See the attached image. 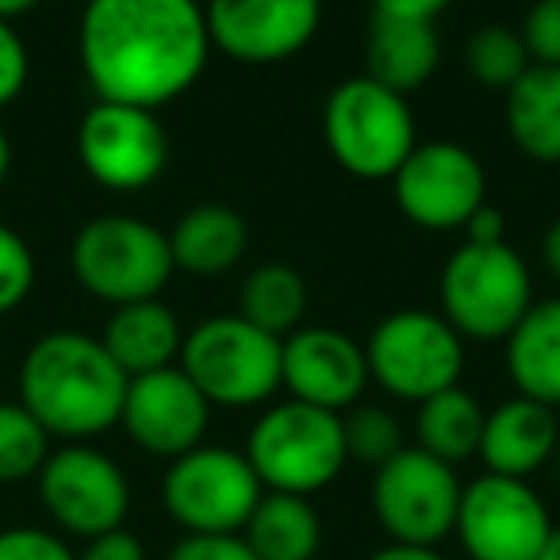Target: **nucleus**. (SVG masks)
<instances>
[{"label":"nucleus","instance_id":"6","mask_svg":"<svg viewBox=\"0 0 560 560\" xmlns=\"http://www.w3.org/2000/svg\"><path fill=\"white\" fill-rule=\"evenodd\" d=\"M323 139L346 173L361 180H392L404 158L419 147V127L407 96L358 73L330 89L323 104Z\"/></svg>","mask_w":560,"mask_h":560},{"label":"nucleus","instance_id":"3","mask_svg":"<svg viewBox=\"0 0 560 560\" xmlns=\"http://www.w3.org/2000/svg\"><path fill=\"white\" fill-rule=\"evenodd\" d=\"M246 460L254 465L265 491L319 495L350 465L342 415L323 407L280 399L269 404L246 434Z\"/></svg>","mask_w":560,"mask_h":560},{"label":"nucleus","instance_id":"23","mask_svg":"<svg viewBox=\"0 0 560 560\" xmlns=\"http://www.w3.org/2000/svg\"><path fill=\"white\" fill-rule=\"evenodd\" d=\"M506 135L537 165H560V66H529L503 93Z\"/></svg>","mask_w":560,"mask_h":560},{"label":"nucleus","instance_id":"28","mask_svg":"<svg viewBox=\"0 0 560 560\" xmlns=\"http://www.w3.org/2000/svg\"><path fill=\"white\" fill-rule=\"evenodd\" d=\"M55 438L39 427L24 404H0V483L35 480L50 457Z\"/></svg>","mask_w":560,"mask_h":560},{"label":"nucleus","instance_id":"38","mask_svg":"<svg viewBox=\"0 0 560 560\" xmlns=\"http://www.w3.org/2000/svg\"><path fill=\"white\" fill-rule=\"evenodd\" d=\"M365 560H445L438 549H427V545H399V541H388L381 549H373Z\"/></svg>","mask_w":560,"mask_h":560},{"label":"nucleus","instance_id":"21","mask_svg":"<svg viewBox=\"0 0 560 560\" xmlns=\"http://www.w3.org/2000/svg\"><path fill=\"white\" fill-rule=\"evenodd\" d=\"M249 226L231 203H196L170 231L173 269L188 277L215 280L246 257Z\"/></svg>","mask_w":560,"mask_h":560},{"label":"nucleus","instance_id":"15","mask_svg":"<svg viewBox=\"0 0 560 560\" xmlns=\"http://www.w3.org/2000/svg\"><path fill=\"white\" fill-rule=\"evenodd\" d=\"M211 50L238 66H280L312 47L323 27V0H208Z\"/></svg>","mask_w":560,"mask_h":560},{"label":"nucleus","instance_id":"26","mask_svg":"<svg viewBox=\"0 0 560 560\" xmlns=\"http://www.w3.org/2000/svg\"><path fill=\"white\" fill-rule=\"evenodd\" d=\"M307 312V280L300 277L296 265L265 261L254 272H246L238 289V315L254 327L269 330L277 338H289L300 330Z\"/></svg>","mask_w":560,"mask_h":560},{"label":"nucleus","instance_id":"20","mask_svg":"<svg viewBox=\"0 0 560 560\" xmlns=\"http://www.w3.org/2000/svg\"><path fill=\"white\" fill-rule=\"evenodd\" d=\"M503 346L514 392L560 411V296L534 300Z\"/></svg>","mask_w":560,"mask_h":560},{"label":"nucleus","instance_id":"39","mask_svg":"<svg viewBox=\"0 0 560 560\" xmlns=\"http://www.w3.org/2000/svg\"><path fill=\"white\" fill-rule=\"evenodd\" d=\"M541 261H545V272L560 284V219H552L549 231L541 238Z\"/></svg>","mask_w":560,"mask_h":560},{"label":"nucleus","instance_id":"24","mask_svg":"<svg viewBox=\"0 0 560 560\" xmlns=\"http://www.w3.org/2000/svg\"><path fill=\"white\" fill-rule=\"evenodd\" d=\"M242 537L257 560H319L327 526H323L319 506L307 495L265 491L249 522L242 526Z\"/></svg>","mask_w":560,"mask_h":560},{"label":"nucleus","instance_id":"22","mask_svg":"<svg viewBox=\"0 0 560 560\" xmlns=\"http://www.w3.org/2000/svg\"><path fill=\"white\" fill-rule=\"evenodd\" d=\"M101 342L127 376H142L154 369L177 365L185 327L162 300H139V304L112 307Z\"/></svg>","mask_w":560,"mask_h":560},{"label":"nucleus","instance_id":"9","mask_svg":"<svg viewBox=\"0 0 560 560\" xmlns=\"http://www.w3.org/2000/svg\"><path fill=\"white\" fill-rule=\"evenodd\" d=\"M261 495L246 453L226 445H196L162 476V506L185 534H242Z\"/></svg>","mask_w":560,"mask_h":560},{"label":"nucleus","instance_id":"30","mask_svg":"<svg viewBox=\"0 0 560 560\" xmlns=\"http://www.w3.org/2000/svg\"><path fill=\"white\" fill-rule=\"evenodd\" d=\"M35 289V254L20 231L0 223V315L16 312Z\"/></svg>","mask_w":560,"mask_h":560},{"label":"nucleus","instance_id":"2","mask_svg":"<svg viewBox=\"0 0 560 560\" xmlns=\"http://www.w3.org/2000/svg\"><path fill=\"white\" fill-rule=\"evenodd\" d=\"M127 381L101 338L85 330H50L20 365V404L50 438L89 442L119 427Z\"/></svg>","mask_w":560,"mask_h":560},{"label":"nucleus","instance_id":"7","mask_svg":"<svg viewBox=\"0 0 560 560\" xmlns=\"http://www.w3.org/2000/svg\"><path fill=\"white\" fill-rule=\"evenodd\" d=\"M73 280L112 307L158 300L173 280L170 234L135 215L89 219L70 246Z\"/></svg>","mask_w":560,"mask_h":560},{"label":"nucleus","instance_id":"37","mask_svg":"<svg viewBox=\"0 0 560 560\" xmlns=\"http://www.w3.org/2000/svg\"><path fill=\"white\" fill-rule=\"evenodd\" d=\"M460 231H465V242H506V215L495 203H480Z\"/></svg>","mask_w":560,"mask_h":560},{"label":"nucleus","instance_id":"29","mask_svg":"<svg viewBox=\"0 0 560 560\" xmlns=\"http://www.w3.org/2000/svg\"><path fill=\"white\" fill-rule=\"evenodd\" d=\"M342 434H346V453L350 460L365 468H381L388 465L396 453L407 450V434L404 422H399L396 411L381 404H353L350 411L342 415Z\"/></svg>","mask_w":560,"mask_h":560},{"label":"nucleus","instance_id":"40","mask_svg":"<svg viewBox=\"0 0 560 560\" xmlns=\"http://www.w3.org/2000/svg\"><path fill=\"white\" fill-rule=\"evenodd\" d=\"M39 0H0V20H16V16H24V12H32Z\"/></svg>","mask_w":560,"mask_h":560},{"label":"nucleus","instance_id":"13","mask_svg":"<svg viewBox=\"0 0 560 560\" xmlns=\"http://www.w3.org/2000/svg\"><path fill=\"white\" fill-rule=\"evenodd\" d=\"M392 196L407 223L422 231H460L472 211L488 203V173L460 142H419L392 173Z\"/></svg>","mask_w":560,"mask_h":560},{"label":"nucleus","instance_id":"43","mask_svg":"<svg viewBox=\"0 0 560 560\" xmlns=\"http://www.w3.org/2000/svg\"><path fill=\"white\" fill-rule=\"evenodd\" d=\"M545 472H549L552 483L560 488V445H557V453H552V460H549V468H545Z\"/></svg>","mask_w":560,"mask_h":560},{"label":"nucleus","instance_id":"35","mask_svg":"<svg viewBox=\"0 0 560 560\" xmlns=\"http://www.w3.org/2000/svg\"><path fill=\"white\" fill-rule=\"evenodd\" d=\"M78 560H150V552L139 534L119 526V529H112V534L89 537L85 549L78 552Z\"/></svg>","mask_w":560,"mask_h":560},{"label":"nucleus","instance_id":"19","mask_svg":"<svg viewBox=\"0 0 560 560\" xmlns=\"http://www.w3.org/2000/svg\"><path fill=\"white\" fill-rule=\"evenodd\" d=\"M442 66V39L430 20L369 16L365 32V78L381 81L399 96H411L427 85Z\"/></svg>","mask_w":560,"mask_h":560},{"label":"nucleus","instance_id":"36","mask_svg":"<svg viewBox=\"0 0 560 560\" xmlns=\"http://www.w3.org/2000/svg\"><path fill=\"white\" fill-rule=\"evenodd\" d=\"M373 12L381 16H404V20H430L434 24L445 9H453L457 0H369Z\"/></svg>","mask_w":560,"mask_h":560},{"label":"nucleus","instance_id":"8","mask_svg":"<svg viewBox=\"0 0 560 560\" xmlns=\"http://www.w3.org/2000/svg\"><path fill=\"white\" fill-rule=\"evenodd\" d=\"M369 381L392 399L422 404L438 392L460 384L465 373V338L438 312H392L369 330L365 342Z\"/></svg>","mask_w":560,"mask_h":560},{"label":"nucleus","instance_id":"12","mask_svg":"<svg viewBox=\"0 0 560 560\" xmlns=\"http://www.w3.org/2000/svg\"><path fill=\"white\" fill-rule=\"evenodd\" d=\"M549 534V503L529 480L480 472L460 491L453 537L468 560H534Z\"/></svg>","mask_w":560,"mask_h":560},{"label":"nucleus","instance_id":"16","mask_svg":"<svg viewBox=\"0 0 560 560\" xmlns=\"http://www.w3.org/2000/svg\"><path fill=\"white\" fill-rule=\"evenodd\" d=\"M119 427H124V434L142 453L162 460H177L180 453L203 445L211 427V404L188 381L185 369L165 365L127 381Z\"/></svg>","mask_w":560,"mask_h":560},{"label":"nucleus","instance_id":"27","mask_svg":"<svg viewBox=\"0 0 560 560\" xmlns=\"http://www.w3.org/2000/svg\"><path fill=\"white\" fill-rule=\"evenodd\" d=\"M465 70L476 85L491 89V93H506L522 73L534 66L526 43H522V32L511 24H483L476 27L465 39Z\"/></svg>","mask_w":560,"mask_h":560},{"label":"nucleus","instance_id":"5","mask_svg":"<svg viewBox=\"0 0 560 560\" xmlns=\"http://www.w3.org/2000/svg\"><path fill=\"white\" fill-rule=\"evenodd\" d=\"M280 342L284 338L234 315H211L185 330L177 365L211 407L249 411L280 392Z\"/></svg>","mask_w":560,"mask_h":560},{"label":"nucleus","instance_id":"18","mask_svg":"<svg viewBox=\"0 0 560 560\" xmlns=\"http://www.w3.org/2000/svg\"><path fill=\"white\" fill-rule=\"evenodd\" d=\"M557 445H560V411L534 404L526 396H511L488 411L476 457L483 460V472L529 480V476L549 468Z\"/></svg>","mask_w":560,"mask_h":560},{"label":"nucleus","instance_id":"33","mask_svg":"<svg viewBox=\"0 0 560 560\" xmlns=\"http://www.w3.org/2000/svg\"><path fill=\"white\" fill-rule=\"evenodd\" d=\"M32 73V58H27V43L20 39V32L0 20V108H9L27 85Z\"/></svg>","mask_w":560,"mask_h":560},{"label":"nucleus","instance_id":"32","mask_svg":"<svg viewBox=\"0 0 560 560\" xmlns=\"http://www.w3.org/2000/svg\"><path fill=\"white\" fill-rule=\"evenodd\" d=\"M518 32L537 66H560V0H534Z\"/></svg>","mask_w":560,"mask_h":560},{"label":"nucleus","instance_id":"34","mask_svg":"<svg viewBox=\"0 0 560 560\" xmlns=\"http://www.w3.org/2000/svg\"><path fill=\"white\" fill-rule=\"evenodd\" d=\"M165 560H257L242 534H185Z\"/></svg>","mask_w":560,"mask_h":560},{"label":"nucleus","instance_id":"1","mask_svg":"<svg viewBox=\"0 0 560 560\" xmlns=\"http://www.w3.org/2000/svg\"><path fill=\"white\" fill-rule=\"evenodd\" d=\"M208 55L200 0H85L78 58L96 101L158 112L203 78Z\"/></svg>","mask_w":560,"mask_h":560},{"label":"nucleus","instance_id":"17","mask_svg":"<svg viewBox=\"0 0 560 560\" xmlns=\"http://www.w3.org/2000/svg\"><path fill=\"white\" fill-rule=\"evenodd\" d=\"M365 346L338 327H300L280 342V388L289 399L346 415L369 388Z\"/></svg>","mask_w":560,"mask_h":560},{"label":"nucleus","instance_id":"41","mask_svg":"<svg viewBox=\"0 0 560 560\" xmlns=\"http://www.w3.org/2000/svg\"><path fill=\"white\" fill-rule=\"evenodd\" d=\"M9 170H12V142H9V131L0 127V185L9 180Z\"/></svg>","mask_w":560,"mask_h":560},{"label":"nucleus","instance_id":"11","mask_svg":"<svg viewBox=\"0 0 560 560\" xmlns=\"http://www.w3.org/2000/svg\"><path fill=\"white\" fill-rule=\"evenodd\" d=\"M39 503L62 537H101L127 526L131 483L116 457L89 442H66L50 450L47 465L35 476Z\"/></svg>","mask_w":560,"mask_h":560},{"label":"nucleus","instance_id":"4","mask_svg":"<svg viewBox=\"0 0 560 560\" xmlns=\"http://www.w3.org/2000/svg\"><path fill=\"white\" fill-rule=\"evenodd\" d=\"M442 319L465 342H506L534 304L529 265L511 242H460L438 277Z\"/></svg>","mask_w":560,"mask_h":560},{"label":"nucleus","instance_id":"25","mask_svg":"<svg viewBox=\"0 0 560 560\" xmlns=\"http://www.w3.org/2000/svg\"><path fill=\"white\" fill-rule=\"evenodd\" d=\"M419 415H415V438L419 450H427L430 457L445 460V465H465L480 453L483 438V419L488 411L480 407V399L468 388L453 384V388L438 392V396L422 399Z\"/></svg>","mask_w":560,"mask_h":560},{"label":"nucleus","instance_id":"31","mask_svg":"<svg viewBox=\"0 0 560 560\" xmlns=\"http://www.w3.org/2000/svg\"><path fill=\"white\" fill-rule=\"evenodd\" d=\"M0 560H78V552L58 529L9 526L0 529Z\"/></svg>","mask_w":560,"mask_h":560},{"label":"nucleus","instance_id":"14","mask_svg":"<svg viewBox=\"0 0 560 560\" xmlns=\"http://www.w3.org/2000/svg\"><path fill=\"white\" fill-rule=\"evenodd\" d=\"M81 170L108 192H142L170 165V135L158 112L96 101L78 127Z\"/></svg>","mask_w":560,"mask_h":560},{"label":"nucleus","instance_id":"42","mask_svg":"<svg viewBox=\"0 0 560 560\" xmlns=\"http://www.w3.org/2000/svg\"><path fill=\"white\" fill-rule=\"evenodd\" d=\"M534 560H560V526H552V534L545 537L541 552H537Z\"/></svg>","mask_w":560,"mask_h":560},{"label":"nucleus","instance_id":"10","mask_svg":"<svg viewBox=\"0 0 560 560\" xmlns=\"http://www.w3.org/2000/svg\"><path fill=\"white\" fill-rule=\"evenodd\" d=\"M457 468L430 457L419 445H407L404 453L381 465L369 483V506L376 526L399 545H427L438 549L445 537H453L460 506Z\"/></svg>","mask_w":560,"mask_h":560}]
</instances>
